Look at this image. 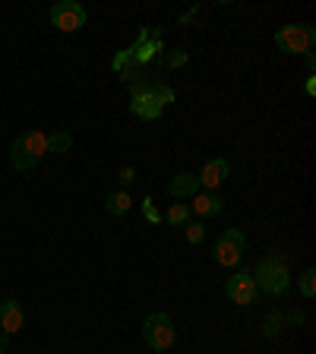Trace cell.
Listing matches in <instances>:
<instances>
[{"label":"cell","mask_w":316,"mask_h":354,"mask_svg":"<svg viewBox=\"0 0 316 354\" xmlns=\"http://www.w3.org/2000/svg\"><path fill=\"white\" fill-rule=\"evenodd\" d=\"M313 44H316V29L307 26V22H288L275 32V48L281 54H297V57H307L313 54Z\"/></svg>","instance_id":"obj_1"},{"label":"cell","mask_w":316,"mask_h":354,"mask_svg":"<svg viewBox=\"0 0 316 354\" xmlns=\"http://www.w3.org/2000/svg\"><path fill=\"white\" fill-rule=\"evenodd\" d=\"M142 339L152 351H171L177 342V329H174V319L165 313V310H155L149 313L146 323H142Z\"/></svg>","instance_id":"obj_2"},{"label":"cell","mask_w":316,"mask_h":354,"mask_svg":"<svg viewBox=\"0 0 316 354\" xmlns=\"http://www.w3.org/2000/svg\"><path fill=\"white\" fill-rule=\"evenodd\" d=\"M253 281H257L259 291H266V295H285L288 288H291V272H288V266L281 263V259H263V263L257 266V272H250Z\"/></svg>","instance_id":"obj_3"},{"label":"cell","mask_w":316,"mask_h":354,"mask_svg":"<svg viewBox=\"0 0 316 354\" xmlns=\"http://www.w3.org/2000/svg\"><path fill=\"white\" fill-rule=\"evenodd\" d=\"M48 19H51V26L57 32H80L86 26L89 13L80 0H57L51 7V13H48Z\"/></svg>","instance_id":"obj_4"},{"label":"cell","mask_w":316,"mask_h":354,"mask_svg":"<svg viewBox=\"0 0 316 354\" xmlns=\"http://www.w3.org/2000/svg\"><path fill=\"white\" fill-rule=\"evenodd\" d=\"M243 250H247L243 228H228L219 241H215V263L225 266V269H234V266L243 259Z\"/></svg>","instance_id":"obj_5"},{"label":"cell","mask_w":316,"mask_h":354,"mask_svg":"<svg viewBox=\"0 0 316 354\" xmlns=\"http://www.w3.org/2000/svg\"><path fill=\"white\" fill-rule=\"evenodd\" d=\"M225 295H228L231 304H237V307H247V304L257 301L259 288H257V281H253L250 272H237V275H231V279H228V285H225Z\"/></svg>","instance_id":"obj_6"},{"label":"cell","mask_w":316,"mask_h":354,"mask_svg":"<svg viewBox=\"0 0 316 354\" xmlns=\"http://www.w3.org/2000/svg\"><path fill=\"white\" fill-rule=\"evenodd\" d=\"M228 174H231V165L225 162V158H209L206 165H203V168H199V187H206V190H219L221 184H225V180H228Z\"/></svg>","instance_id":"obj_7"},{"label":"cell","mask_w":316,"mask_h":354,"mask_svg":"<svg viewBox=\"0 0 316 354\" xmlns=\"http://www.w3.org/2000/svg\"><path fill=\"white\" fill-rule=\"evenodd\" d=\"M22 326H26V313H22L19 301L16 297L0 301V329H3V335H16V332H22Z\"/></svg>","instance_id":"obj_8"},{"label":"cell","mask_w":316,"mask_h":354,"mask_svg":"<svg viewBox=\"0 0 316 354\" xmlns=\"http://www.w3.org/2000/svg\"><path fill=\"white\" fill-rule=\"evenodd\" d=\"M199 193V177L193 171H180L168 180V196L177 199V203H184V199H193Z\"/></svg>","instance_id":"obj_9"},{"label":"cell","mask_w":316,"mask_h":354,"mask_svg":"<svg viewBox=\"0 0 316 354\" xmlns=\"http://www.w3.org/2000/svg\"><path fill=\"white\" fill-rule=\"evenodd\" d=\"M187 206H190V215H196V218H212V215H221L225 199H221L219 193L206 190V193H196L193 203H187Z\"/></svg>","instance_id":"obj_10"},{"label":"cell","mask_w":316,"mask_h":354,"mask_svg":"<svg viewBox=\"0 0 316 354\" xmlns=\"http://www.w3.org/2000/svg\"><path fill=\"white\" fill-rule=\"evenodd\" d=\"M162 104L155 102L152 95V88L149 92H140V95H130V114L133 118H140V120H158L162 118Z\"/></svg>","instance_id":"obj_11"},{"label":"cell","mask_w":316,"mask_h":354,"mask_svg":"<svg viewBox=\"0 0 316 354\" xmlns=\"http://www.w3.org/2000/svg\"><path fill=\"white\" fill-rule=\"evenodd\" d=\"M16 142H19L26 152L35 158V162H41L44 158V152H48V136H44L41 130H26V133H19L16 136Z\"/></svg>","instance_id":"obj_12"},{"label":"cell","mask_w":316,"mask_h":354,"mask_svg":"<svg viewBox=\"0 0 316 354\" xmlns=\"http://www.w3.org/2000/svg\"><path fill=\"white\" fill-rule=\"evenodd\" d=\"M130 206H133V199H130V193L127 190H114V193L104 196V212L108 215H127L130 212Z\"/></svg>","instance_id":"obj_13"},{"label":"cell","mask_w":316,"mask_h":354,"mask_svg":"<svg viewBox=\"0 0 316 354\" xmlns=\"http://www.w3.org/2000/svg\"><path fill=\"white\" fill-rule=\"evenodd\" d=\"M190 218H193V215H190V206H187V203H171L168 212L162 215V221H168L171 228H184Z\"/></svg>","instance_id":"obj_14"},{"label":"cell","mask_w":316,"mask_h":354,"mask_svg":"<svg viewBox=\"0 0 316 354\" xmlns=\"http://www.w3.org/2000/svg\"><path fill=\"white\" fill-rule=\"evenodd\" d=\"M73 149V136L66 130H54V133H48V152L51 155H66Z\"/></svg>","instance_id":"obj_15"},{"label":"cell","mask_w":316,"mask_h":354,"mask_svg":"<svg viewBox=\"0 0 316 354\" xmlns=\"http://www.w3.org/2000/svg\"><path fill=\"white\" fill-rule=\"evenodd\" d=\"M118 80L127 82V86H136V82L149 80V66H142V64H136V60H133L130 66H124V70L118 73Z\"/></svg>","instance_id":"obj_16"},{"label":"cell","mask_w":316,"mask_h":354,"mask_svg":"<svg viewBox=\"0 0 316 354\" xmlns=\"http://www.w3.org/2000/svg\"><path fill=\"white\" fill-rule=\"evenodd\" d=\"M184 237H187V243H203V237H206V225L199 218H190L184 225Z\"/></svg>","instance_id":"obj_17"},{"label":"cell","mask_w":316,"mask_h":354,"mask_svg":"<svg viewBox=\"0 0 316 354\" xmlns=\"http://www.w3.org/2000/svg\"><path fill=\"white\" fill-rule=\"evenodd\" d=\"M152 95H155V102L165 108V104H171L177 98V92L168 86V82H155V86H152Z\"/></svg>","instance_id":"obj_18"},{"label":"cell","mask_w":316,"mask_h":354,"mask_svg":"<svg viewBox=\"0 0 316 354\" xmlns=\"http://www.w3.org/2000/svg\"><path fill=\"white\" fill-rule=\"evenodd\" d=\"M301 295L307 297V301L316 295V269H307V272L301 275Z\"/></svg>","instance_id":"obj_19"},{"label":"cell","mask_w":316,"mask_h":354,"mask_svg":"<svg viewBox=\"0 0 316 354\" xmlns=\"http://www.w3.org/2000/svg\"><path fill=\"white\" fill-rule=\"evenodd\" d=\"M130 64H133V51H130V48H124V51L114 54V60H111V70H114V73H120V70H124V66H130Z\"/></svg>","instance_id":"obj_20"},{"label":"cell","mask_w":316,"mask_h":354,"mask_svg":"<svg viewBox=\"0 0 316 354\" xmlns=\"http://www.w3.org/2000/svg\"><path fill=\"white\" fill-rule=\"evenodd\" d=\"M140 209H142V215H146L149 221H152V225H158V221H162V212H158V209H155V203H152V196H146L140 203Z\"/></svg>","instance_id":"obj_21"},{"label":"cell","mask_w":316,"mask_h":354,"mask_svg":"<svg viewBox=\"0 0 316 354\" xmlns=\"http://www.w3.org/2000/svg\"><path fill=\"white\" fill-rule=\"evenodd\" d=\"M187 60H190V54H187V51H171L168 54V66H171V70H180V66H187Z\"/></svg>","instance_id":"obj_22"},{"label":"cell","mask_w":316,"mask_h":354,"mask_svg":"<svg viewBox=\"0 0 316 354\" xmlns=\"http://www.w3.org/2000/svg\"><path fill=\"white\" fill-rule=\"evenodd\" d=\"M118 180H120V190H127V187L136 180V168H130V165H127V168H120L118 171Z\"/></svg>","instance_id":"obj_23"},{"label":"cell","mask_w":316,"mask_h":354,"mask_svg":"<svg viewBox=\"0 0 316 354\" xmlns=\"http://www.w3.org/2000/svg\"><path fill=\"white\" fill-rule=\"evenodd\" d=\"M275 335H281V323L279 317H269L266 319V339H275Z\"/></svg>","instance_id":"obj_24"},{"label":"cell","mask_w":316,"mask_h":354,"mask_svg":"<svg viewBox=\"0 0 316 354\" xmlns=\"http://www.w3.org/2000/svg\"><path fill=\"white\" fill-rule=\"evenodd\" d=\"M196 13H199V10H196V7L184 10V13H180V26H190V22H193V19H196Z\"/></svg>","instance_id":"obj_25"},{"label":"cell","mask_w":316,"mask_h":354,"mask_svg":"<svg viewBox=\"0 0 316 354\" xmlns=\"http://www.w3.org/2000/svg\"><path fill=\"white\" fill-rule=\"evenodd\" d=\"M304 95L307 98L316 95V76H307V82H304Z\"/></svg>","instance_id":"obj_26"},{"label":"cell","mask_w":316,"mask_h":354,"mask_svg":"<svg viewBox=\"0 0 316 354\" xmlns=\"http://www.w3.org/2000/svg\"><path fill=\"white\" fill-rule=\"evenodd\" d=\"M7 348H10V335H3V332H0V354H7Z\"/></svg>","instance_id":"obj_27"}]
</instances>
